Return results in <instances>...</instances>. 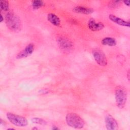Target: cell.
<instances>
[{"label": "cell", "mask_w": 130, "mask_h": 130, "mask_svg": "<svg viewBox=\"0 0 130 130\" xmlns=\"http://www.w3.org/2000/svg\"><path fill=\"white\" fill-rule=\"evenodd\" d=\"M45 3L43 1L41 0H34L31 2V6L34 9L37 10L43 7Z\"/></svg>", "instance_id": "5bb4252c"}, {"label": "cell", "mask_w": 130, "mask_h": 130, "mask_svg": "<svg viewBox=\"0 0 130 130\" xmlns=\"http://www.w3.org/2000/svg\"><path fill=\"white\" fill-rule=\"evenodd\" d=\"M106 128L108 130H116L118 128V125L115 119L111 115L108 114L105 117Z\"/></svg>", "instance_id": "8992f818"}, {"label": "cell", "mask_w": 130, "mask_h": 130, "mask_svg": "<svg viewBox=\"0 0 130 130\" xmlns=\"http://www.w3.org/2000/svg\"><path fill=\"white\" fill-rule=\"evenodd\" d=\"M32 129H38V128L37 127H34L32 128Z\"/></svg>", "instance_id": "7402d4cb"}, {"label": "cell", "mask_w": 130, "mask_h": 130, "mask_svg": "<svg viewBox=\"0 0 130 130\" xmlns=\"http://www.w3.org/2000/svg\"><path fill=\"white\" fill-rule=\"evenodd\" d=\"M5 22L7 27L13 31H19L22 28L21 20L13 12H8L6 14Z\"/></svg>", "instance_id": "6da1fadb"}, {"label": "cell", "mask_w": 130, "mask_h": 130, "mask_svg": "<svg viewBox=\"0 0 130 130\" xmlns=\"http://www.w3.org/2000/svg\"><path fill=\"white\" fill-rule=\"evenodd\" d=\"M123 3H124V4L128 7H129L130 6V1L129 0H125L123 1Z\"/></svg>", "instance_id": "ac0fdd59"}, {"label": "cell", "mask_w": 130, "mask_h": 130, "mask_svg": "<svg viewBox=\"0 0 130 130\" xmlns=\"http://www.w3.org/2000/svg\"><path fill=\"white\" fill-rule=\"evenodd\" d=\"M1 11H8L9 9V3L6 0H2L0 2Z\"/></svg>", "instance_id": "9a60e30c"}, {"label": "cell", "mask_w": 130, "mask_h": 130, "mask_svg": "<svg viewBox=\"0 0 130 130\" xmlns=\"http://www.w3.org/2000/svg\"><path fill=\"white\" fill-rule=\"evenodd\" d=\"M115 99L117 106L122 109L127 101V93L125 88L121 86H117L115 90Z\"/></svg>", "instance_id": "3957f363"}, {"label": "cell", "mask_w": 130, "mask_h": 130, "mask_svg": "<svg viewBox=\"0 0 130 130\" xmlns=\"http://www.w3.org/2000/svg\"><path fill=\"white\" fill-rule=\"evenodd\" d=\"M92 55L96 62L101 66H106L108 61L106 55L103 51L99 49H95L92 50Z\"/></svg>", "instance_id": "5b68a950"}, {"label": "cell", "mask_w": 130, "mask_h": 130, "mask_svg": "<svg viewBox=\"0 0 130 130\" xmlns=\"http://www.w3.org/2000/svg\"><path fill=\"white\" fill-rule=\"evenodd\" d=\"M87 25L88 28L93 31L101 30L105 27V25L103 23L100 22H96L95 19L92 18L89 19Z\"/></svg>", "instance_id": "ba28073f"}, {"label": "cell", "mask_w": 130, "mask_h": 130, "mask_svg": "<svg viewBox=\"0 0 130 130\" xmlns=\"http://www.w3.org/2000/svg\"><path fill=\"white\" fill-rule=\"evenodd\" d=\"M73 11L76 13L88 15L92 13L94 10L91 8H87L83 6H76L73 8Z\"/></svg>", "instance_id": "8fae6325"}, {"label": "cell", "mask_w": 130, "mask_h": 130, "mask_svg": "<svg viewBox=\"0 0 130 130\" xmlns=\"http://www.w3.org/2000/svg\"><path fill=\"white\" fill-rule=\"evenodd\" d=\"M35 46L32 43L28 44L23 50L19 52L16 56L17 59H21L30 55L34 51Z\"/></svg>", "instance_id": "52a82bcc"}, {"label": "cell", "mask_w": 130, "mask_h": 130, "mask_svg": "<svg viewBox=\"0 0 130 130\" xmlns=\"http://www.w3.org/2000/svg\"><path fill=\"white\" fill-rule=\"evenodd\" d=\"M8 120L13 124L18 127H25L28 125L27 119L22 116L8 112L6 114Z\"/></svg>", "instance_id": "277c9868"}, {"label": "cell", "mask_w": 130, "mask_h": 130, "mask_svg": "<svg viewBox=\"0 0 130 130\" xmlns=\"http://www.w3.org/2000/svg\"><path fill=\"white\" fill-rule=\"evenodd\" d=\"M47 20L50 22L52 25L58 26L60 24V18L54 13H49L47 15Z\"/></svg>", "instance_id": "7c38bea8"}, {"label": "cell", "mask_w": 130, "mask_h": 130, "mask_svg": "<svg viewBox=\"0 0 130 130\" xmlns=\"http://www.w3.org/2000/svg\"><path fill=\"white\" fill-rule=\"evenodd\" d=\"M127 78L128 79V81H129V70H128L127 73Z\"/></svg>", "instance_id": "d6986e66"}, {"label": "cell", "mask_w": 130, "mask_h": 130, "mask_svg": "<svg viewBox=\"0 0 130 130\" xmlns=\"http://www.w3.org/2000/svg\"><path fill=\"white\" fill-rule=\"evenodd\" d=\"M109 18L111 21L119 25L127 27H129L130 26V23L129 21H125V20L119 18L113 14H110L109 15Z\"/></svg>", "instance_id": "9c48e42d"}, {"label": "cell", "mask_w": 130, "mask_h": 130, "mask_svg": "<svg viewBox=\"0 0 130 130\" xmlns=\"http://www.w3.org/2000/svg\"><path fill=\"white\" fill-rule=\"evenodd\" d=\"M66 121L69 126L76 129L82 128L85 125L84 120L75 113H68L66 116Z\"/></svg>", "instance_id": "7a4b0ae2"}, {"label": "cell", "mask_w": 130, "mask_h": 130, "mask_svg": "<svg viewBox=\"0 0 130 130\" xmlns=\"http://www.w3.org/2000/svg\"><path fill=\"white\" fill-rule=\"evenodd\" d=\"M121 3V1H111L109 2L108 4V7L111 8H116L118 7V6L120 5Z\"/></svg>", "instance_id": "e0dca14e"}, {"label": "cell", "mask_w": 130, "mask_h": 130, "mask_svg": "<svg viewBox=\"0 0 130 130\" xmlns=\"http://www.w3.org/2000/svg\"><path fill=\"white\" fill-rule=\"evenodd\" d=\"M57 42L59 46L64 50H69L73 47V43L67 38L60 37L58 39Z\"/></svg>", "instance_id": "30bf717a"}, {"label": "cell", "mask_w": 130, "mask_h": 130, "mask_svg": "<svg viewBox=\"0 0 130 130\" xmlns=\"http://www.w3.org/2000/svg\"><path fill=\"white\" fill-rule=\"evenodd\" d=\"M8 129H14V128H8Z\"/></svg>", "instance_id": "603a6c76"}, {"label": "cell", "mask_w": 130, "mask_h": 130, "mask_svg": "<svg viewBox=\"0 0 130 130\" xmlns=\"http://www.w3.org/2000/svg\"><path fill=\"white\" fill-rule=\"evenodd\" d=\"M102 45L104 46H116L117 42L115 39L112 37H106L102 39L101 41Z\"/></svg>", "instance_id": "4fadbf2b"}, {"label": "cell", "mask_w": 130, "mask_h": 130, "mask_svg": "<svg viewBox=\"0 0 130 130\" xmlns=\"http://www.w3.org/2000/svg\"><path fill=\"white\" fill-rule=\"evenodd\" d=\"M31 122L35 124H38L40 125H45L47 124V121H45L44 119L39 118V117H34L31 119Z\"/></svg>", "instance_id": "2e32d148"}, {"label": "cell", "mask_w": 130, "mask_h": 130, "mask_svg": "<svg viewBox=\"0 0 130 130\" xmlns=\"http://www.w3.org/2000/svg\"><path fill=\"white\" fill-rule=\"evenodd\" d=\"M4 20V18H3V16L2 14H1V19H0V22H2Z\"/></svg>", "instance_id": "44dd1931"}, {"label": "cell", "mask_w": 130, "mask_h": 130, "mask_svg": "<svg viewBox=\"0 0 130 130\" xmlns=\"http://www.w3.org/2000/svg\"><path fill=\"white\" fill-rule=\"evenodd\" d=\"M52 129H53V130H57V129H59V128L55 126H53L52 127Z\"/></svg>", "instance_id": "ffe728a7"}]
</instances>
